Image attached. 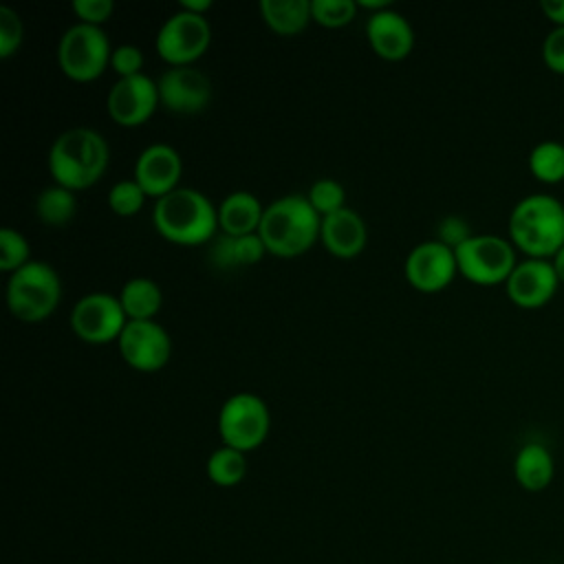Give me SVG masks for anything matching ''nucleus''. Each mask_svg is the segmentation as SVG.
Segmentation results:
<instances>
[{
	"label": "nucleus",
	"instance_id": "f257e3e1",
	"mask_svg": "<svg viewBox=\"0 0 564 564\" xmlns=\"http://www.w3.org/2000/svg\"><path fill=\"white\" fill-rule=\"evenodd\" d=\"M108 141L86 126H73L57 134L46 156L53 183L70 192L93 187L108 170Z\"/></svg>",
	"mask_w": 564,
	"mask_h": 564
},
{
	"label": "nucleus",
	"instance_id": "f03ea898",
	"mask_svg": "<svg viewBox=\"0 0 564 564\" xmlns=\"http://www.w3.org/2000/svg\"><path fill=\"white\" fill-rule=\"evenodd\" d=\"M152 225L161 238L194 247L216 238L218 207L194 187H176L154 200Z\"/></svg>",
	"mask_w": 564,
	"mask_h": 564
},
{
	"label": "nucleus",
	"instance_id": "7ed1b4c3",
	"mask_svg": "<svg viewBox=\"0 0 564 564\" xmlns=\"http://www.w3.org/2000/svg\"><path fill=\"white\" fill-rule=\"evenodd\" d=\"M322 216L311 207L304 194H284L264 207L258 236L267 253L295 258L306 253L319 238Z\"/></svg>",
	"mask_w": 564,
	"mask_h": 564
},
{
	"label": "nucleus",
	"instance_id": "20e7f679",
	"mask_svg": "<svg viewBox=\"0 0 564 564\" xmlns=\"http://www.w3.org/2000/svg\"><path fill=\"white\" fill-rule=\"evenodd\" d=\"M509 236L527 258H553L564 247V203L546 192L522 196L509 214Z\"/></svg>",
	"mask_w": 564,
	"mask_h": 564
},
{
	"label": "nucleus",
	"instance_id": "39448f33",
	"mask_svg": "<svg viewBox=\"0 0 564 564\" xmlns=\"http://www.w3.org/2000/svg\"><path fill=\"white\" fill-rule=\"evenodd\" d=\"M62 300V280L53 264L31 260L7 280V306L11 315L26 324L44 322Z\"/></svg>",
	"mask_w": 564,
	"mask_h": 564
},
{
	"label": "nucleus",
	"instance_id": "423d86ee",
	"mask_svg": "<svg viewBox=\"0 0 564 564\" xmlns=\"http://www.w3.org/2000/svg\"><path fill=\"white\" fill-rule=\"evenodd\" d=\"M110 55L112 46L106 31L84 22L68 26L57 44L59 70L77 84L101 77V73L110 66Z\"/></svg>",
	"mask_w": 564,
	"mask_h": 564
},
{
	"label": "nucleus",
	"instance_id": "0eeeda50",
	"mask_svg": "<svg viewBox=\"0 0 564 564\" xmlns=\"http://www.w3.org/2000/svg\"><path fill=\"white\" fill-rule=\"evenodd\" d=\"M271 430V412L262 397L253 392H236L227 397L218 410V436L223 445L253 452Z\"/></svg>",
	"mask_w": 564,
	"mask_h": 564
},
{
	"label": "nucleus",
	"instance_id": "6e6552de",
	"mask_svg": "<svg viewBox=\"0 0 564 564\" xmlns=\"http://www.w3.org/2000/svg\"><path fill=\"white\" fill-rule=\"evenodd\" d=\"M458 273L474 284L494 286L507 282L516 260V245L498 234H474L454 249Z\"/></svg>",
	"mask_w": 564,
	"mask_h": 564
},
{
	"label": "nucleus",
	"instance_id": "1a4fd4ad",
	"mask_svg": "<svg viewBox=\"0 0 564 564\" xmlns=\"http://www.w3.org/2000/svg\"><path fill=\"white\" fill-rule=\"evenodd\" d=\"M212 44V26L205 15L185 9L174 11L156 31L154 48L170 66H194Z\"/></svg>",
	"mask_w": 564,
	"mask_h": 564
},
{
	"label": "nucleus",
	"instance_id": "9d476101",
	"mask_svg": "<svg viewBox=\"0 0 564 564\" xmlns=\"http://www.w3.org/2000/svg\"><path fill=\"white\" fill-rule=\"evenodd\" d=\"M128 317L119 302V295L93 291L82 295L70 311V328L86 344L117 341L126 328Z\"/></svg>",
	"mask_w": 564,
	"mask_h": 564
},
{
	"label": "nucleus",
	"instance_id": "9b49d317",
	"mask_svg": "<svg viewBox=\"0 0 564 564\" xmlns=\"http://www.w3.org/2000/svg\"><path fill=\"white\" fill-rule=\"evenodd\" d=\"M117 346L121 359L139 372L161 370L172 355V339L156 319H128Z\"/></svg>",
	"mask_w": 564,
	"mask_h": 564
},
{
	"label": "nucleus",
	"instance_id": "f8f14e48",
	"mask_svg": "<svg viewBox=\"0 0 564 564\" xmlns=\"http://www.w3.org/2000/svg\"><path fill=\"white\" fill-rule=\"evenodd\" d=\"M405 280L421 293L443 291L458 273L456 253L436 238L414 245L403 262Z\"/></svg>",
	"mask_w": 564,
	"mask_h": 564
},
{
	"label": "nucleus",
	"instance_id": "ddd939ff",
	"mask_svg": "<svg viewBox=\"0 0 564 564\" xmlns=\"http://www.w3.org/2000/svg\"><path fill=\"white\" fill-rule=\"evenodd\" d=\"M159 106V88L145 73L132 77H117L106 97L110 119L121 128L143 126Z\"/></svg>",
	"mask_w": 564,
	"mask_h": 564
},
{
	"label": "nucleus",
	"instance_id": "4468645a",
	"mask_svg": "<svg viewBox=\"0 0 564 564\" xmlns=\"http://www.w3.org/2000/svg\"><path fill=\"white\" fill-rule=\"evenodd\" d=\"M159 104L176 115H196L212 99V82L196 66H170L161 73Z\"/></svg>",
	"mask_w": 564,
	"mask_h": 564
},
{
	"label": "nucleus",
	"instance_id": "2eb2a0df",
	"mask_svg": "<svg viewBox=\"0 0 564 564\" xmlns=\"http://www.w3.org/2000/svg\"><path fill=\"white\" fill-rule=\"evenodd\" d=\"M181 174H183V159H181L178 150L163 141H156V143H150L148 148H143L139 152V156L134 161V170H132V178L154 200L170 194L172 189L181 187L178 185Z\"/></svg>",
	"mask_w": 564,
	"mask_h": 564
},
{
	"label": "nucleus",
	"instance_id": "dca6fc26",
	"mask_svg": "<svg viewBox=\"0 0 564 564\" xmlns=\"http://www.w3.org/2000/svg\"><path fill=\"white\" fill-rule=\"evenodd\" d=\"M560 286L553 260L549 258H524L520 260L505 282L507 295L522 308H538L546 304Z\"/></svg>",
	"mask_w": 564,
	"mask_h": 564
},
{
	"label": "nucleus",
	"instance_id": "f3484780",
	"mask_svg": "<svg viewBox=\"0 0 564 564\" xmlns=\"http://www.w3.org/2000/svg\"><path fill=\"white\" fill-rule=\"evenodd\" d=\"M366 37L377 57L401 62L414 48V29L408 18L392 7L370 13L366 20Z\"/></svg>",
	"mask_w": 564,
	"mask_h": 564
},
{
	"label": "nucleus",
	"instance_id": "a211bd4d",
	"mask_svg": "<svg viewBox=\"0 0 564 564\" xmlns=\"http://www.w3.org/2000/svg\"><path fill=\"white\" fill-rule=\"evenodd\" d=\"M319 240L330 256L348 260L364 251L368 242V229L364 218L355 209L344 207L322 218Z\"/></svg>",
	"mask_w": 564,
	"mask_h": 564
},
{
	"label": "nucleus",
	"instance_id": "6ab92c4d",
	"mask_svg": "<svg viewBox=\"0 0 564 564\" xmlns=\"http://www.w3.org/2000/svg\"><path fill=\"white\" fill-rule=\"evenodd\" d=\"M264 207L260 198L247 189L227 194L218 205V229L227 236L258 234Z\"/></svg>",
	"mask_w": 564,
	"mask_h": 564
},
{
	"label": "nucleus",
	"instance_id": "aec40b11",
	"mask_svg": "<svg viewBox=\"0 0 564 564\" xmlns=\"http://www.w3.org/2000/svg\"><path fill=\"white\" fill-rule=\"evenodd\" d=\"M513 476L527 491H542L555 476V460L551 449L540 441L524 443L513 458Z\"/></svg>",
	"mask_w": 564,
	"mask_h": 564
},
{
	"label": "nucleus",
	"instance_id": "412c9836",
	"mask_svg": "<svg viewBox=\"0 0 564 564\" xmlns=\"http://www.w3.org/2000/svg\"><path fill=\"white\" fill-rule=\"evenodd\" d=\"M258 11L262 22L282 37H293L313 20L311 0H260Z\"/></svg>",
	"mask_w": 564,
	"mask_h": 564
},
{
	"label": "nucleus",
	"instance_id": "4be33fe9",
	"mask_svg": "<svg viewBox=\"0 0 564 564\" xmlns=\"http://www.w3.org/2000/svg\"><path fill=\"white\" fill-rule=\"evenodd\" d=\"M119 302L128 319H154V315L163 306V291L152 278L137 275L123 282L119 291Z\"/></svg>",
	"mask_w": 564,
	"mask_h": 564
},
{
	"label": "nucleus",
	"instance_id": "5701e85b",
	"mask_svg": "<svg viewBox=\"0 0 564 564\" xmlns=\"http://www.w3.org/2000/svg\"><path fill=\"white\" fill-rule=\"evenodd\" d=\"M35 216L46 227H64L68 225L77 214V198L75 192L53 183L44 187L35 196Z\"/></svg>",
	"mask_w": 564,
	"mask_h": 564
},
{
	"label": "nucleus",
	"instance_id": "b1692460",
	"mask_svg": "<svg viewBox=\"0 0 564 564\" xmlns=\"http://www.w3.org/2000/svg\"><path fill=\"white\" fill-rule=\"evenodd\" d=\"M205 474L216 487H236L247 476V454L240 449L220 445L207 456Z\"/></svg>",
	"mask_w": 564,
	"mask_h": 564
},
{
	"label": "nucleus",
	"instance_id": "393cba45",
	"mask_svg": "<svg viewBox=\"0 0 564 564\" xmlns=\"http://www.w3.org/2000/svg\"><path fill=\"white\" fill-rule=\"evenodd\" d=\"M529 170L538 181L560 183L564 181V143L544 139L529 152Z\"/></svg>",
	"mask_w": 564,
	"mask_h": 564
},
{
	"label": "nucleus",
	"instance_id": "a878e982",
	"mask_svg": "<svg viewBox=\"0 0 564 564\" xmlns=\"http://www.w3.org/2000/svg\"><path fill=\"white\" fill-rule=\"evenodd\" d=\"M304 196L322 218L346 207V189L335 178H317Z\"/></svg>",
	"mask_w": 564,
	"mask_h": 564
},
{
	"label": "nucleus",
	"instance_id": "bb28decb",
	"mask_svg": "<svg viewBox=\"0 0 564 564\" xmlns=\"http://www.w3.org/2000/svg\"><path fill=\"white\" fill-rule=\"evenodd\" d=\"M145 198H148V194L143 192V187L134 178L117 181L108 189V207L112 209V214H117L121 218L137 216L141 212Z\"/></svg>",
	"mask_w": 564,
	"mask_h": 564
},
{
	"label": "nucleus",
	"instance_id": "cd10ccee",
	"mask_svg": "<svg viewBox=\"0 0 564 564\" xmlns=\"http://www.w3.org/2000/svg\"><path fill=\"white\" fill-rule=\"evenodd\" d=\"M26 262H31V249L26 238L13 227H2L0 229V271L11 275Z\"/></svg>",
	"mask_w": 564,
	"mask_h": 564
},
{
	"label": "nucleus",
	"instance_id": "c85d7f7f",
	"mask_svg": "<svg viewBox=\"0 0 564 564\" xmlns=\"http://www.w3.org/2000/svg\"><path fill=\"white\" fill-rule=\"evenodd\" d=\"M359 7L355 0H311V15L326 29H339L355 20Z\"/></svg>",
	"mask_w": 564,
	"mask_h": 564
},
{
	"label": "nucleus",
	"instance_id": "c756f323",
	"mask_svg": "<svg viewBox=\"0 0 564 564\" xmlns=\"http://www.w3.org/2000/svg\"><path fill=\"white\" fill-rule=\"evenodd\" d=\"M24 40V24L15 9L2 4L0 7V57H11Z\"/></svg>",
	"mask_w": 564,
	"mask_h": 564
},
{
	"label": "nucleus",
	"instance_id": "7c9ffc66",
	"mask_svg": "<svg viewBox=\"0 0 564 564\" xmlns=\"http://www.w3.org/2000/svg\"><path fill=\"white\" fill-rule=\"evenodd\" d=\"M110 68L117 73V77H132L141 75L143 68V53L134 44H119L112 48L110 55Z\"/></svg>",
	"mask_w": 564,
	"mask_h": 564
},
{
	"label": "nucleus",
	"instance_id": "2f4dec72",
	"mask_svg": "<svg viewBox=\"0 0 564 564\" xmlns=\"http://www.w3.org/2000/svg\"><path fill=\"white\" fill-rule=\"evenodd\" d=\"M73 13L77 15L79 22L101 26L108 22L115 13V2L112 0H73Z\"/></svg>",
	"mask_w": 564,
	"mask_h": 564
},
{
	"label": "nucleus",
	"instance_id": "473e14b6",
	"mask_svg": "<svg viewBox=\"0 0 564 564\" xmlns=\"http://www.w3.org/2000/svg\"><path fill=\"white\" fill-rule=\"evenodd\" d=\"M234 238V258H236V269L238 267H251L262 260L267 253V247L258 234L249 236H231Z\"/></svg>",
	"mask_w": 564,
	"mask_h": 564
},
{
	"label": "nucleus",
	"instance_id": "72a5a7b5",
	"mask_svg": "<svg viewBox=\"0 0 564 564\" xmlns=\"http://www.w3.org/2000/svg\"><path fill=\"white\" fill-rule=\"evenodd\" d=\"M469 236H474V234L469 231V223H467L463 216H456V214L445 216V218L438 223V227H436V240L443 242V245H447V247H452V249H456L458 245H463Z\"/></svg>",
	"mask_w": 564,
	"mask_h": 564
},
{
	"label": "nucleus",
	"instance_id": "f704fd0d",
	"mask_svg": "<svg viewBox=\"0 0 564 564\" xmlns=\"http://www.w3.org/2000/svg\"><path fill=\"white\" fill-rule=\"evenodd\" d=\"M542 57L555 73H564V26H553L542 42Z\"/></svg>",
	"mask_w": 564,
	"mask_h": 564
},
{
	"label": "nucleus",
	"instance_id": "c9c22d12",
	"mask_svg": "<svg viewBox=\"0 0 564 564\" xmlns=\"http://www.w3.org/2000/svg\"><path fill=\"white\" fill-rule=\"evenodd\" d=\"M540 7L555 26H564V0H542Z\"/></svg>",
	"mask_w": 564,
	"mask_h": 564
},
{
	"label": "nucleus",
	"instance_id": "e433bc0d",
	"mask_svg": "<svg viewBox=\"0 0 564 564\" xmlns=\"http://www.w3.org/2000/svg\"><path fill=\"white\" fill-rule=\"evenodd\" d=\"M178 9H185L189 13H198L205 15L212 9V0H183Z\"/></svg>",
	"mask_w": 564,
	"mask_h": 564
},
{
	"label": "nucleus",
	"instance_id": "4c0bfd02",
	"mask_svg": "<svg viewBox=\"0 0 564 564\" xmlns=\"http://www.w3.org/2000/svg\"><path fill=\"white\" fill-rule=\"evenodd\" d=\"M357 7H359V9H368L370 13H377V11L388 9L390 2H386V0H359Z\"/></svg>",
	"mask_w": 564,
	"mask_h": 564
},
{
	"label": "nucleus",
	"instance_id": "58836bf2",
	"mask_svg": "<svg viewBox=\"0 0 564 564\" xmlns=\"http://www.w3.org/2000/svg\"><path fill=\"white\" fill-rule=\"evenodd\" d=\"M551 260H553L555 273H557V278H560V284H564V247H562Z\"/></svg>",
	"mask_w": 564,
	"mask_h": 564
}]
</instances>
